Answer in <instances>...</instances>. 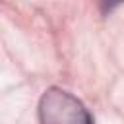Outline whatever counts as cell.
I'll return each mask as SVG.
<instances>
[{
    "mask_svg": "<svg viewBox=\"0 0 124 124\" xmlns=\"http://www.w3.org/2000/svg\"><path fill=\"white\" fill-rule=\"evenodd\" d=\"M39 120L41 124H91L83 103L60 87H50L43 93L39 101Z\"/></svg>",
    "mask_w": 124,
    "mask_h": 124,
    "instance_id": "cell-1",
    "label": "cell"
},
{
    "mask_svg": "<svg viewBox=\"0 0 124 124\" xmlns=\"http://www.w3.org/2000/svg\"><path fill=\"white\" fill-rule=\"evenodd\" d=\"M124 0H99V4H101V10L105 12V14H108V12H112L118 4H122Z\"/></svg>",
    "mask_w": 124,
    "mask_h": 124,
    "instance_id": "cell-2",
    "label": "cell"
}]
</instances>
